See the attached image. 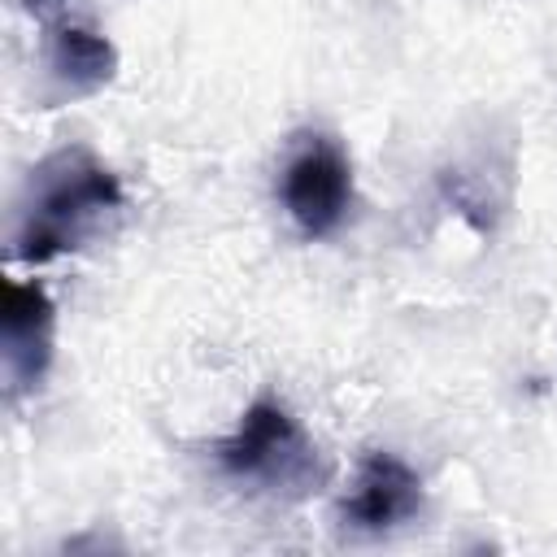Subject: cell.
I'll return each instance as SVG.
<instances>
[{"label": "cell", "instance_id": "cell-1", "mask_svg": "<svg viewBox=\"0 0 557 557\" xmlns=\"http://www.w3.org/2000/svg\"><path fill=\"white\" fill-rule=\"evenodd\" d=\"M117 200H122V187L100 165H78L70 174H61L57 183H48L39 209L30 213V222L17 239V252L26 261H44V257L70 248L78 235V222L100 213V209H113Z\"/></svg>", "mask_w": 557, "mask_h": 557}, {"label": "cell", "instance_id": "cell-2", "mask_svg": "<svg viewBox=\"0 0 557 557\" xmlns=\"http://www.w3.org/2000/svg\"><path fill=\"white\" fill-rule=\"evenodd\" d=\"M278 191H283L292 222L305 235H326L339 226V218L348 209V191H352L348 161L331 144H313L287 161Z\"/></svg>", "mask_w": 557, "mask_h": 557}, {"label": "cell", "instance_id": "cell-3", "mask_svg": "<svg viewBox=\"0 0 557 557\" xmlns=\"http://www.w3.org/2000/svg\"><path fill=\"white\" fill-rule=\"evenodd\" d=\"M418 509V479L405 461H396L392 453H370L357 470L352 496L344 500V518L361 531H383L396 527L400 518H409Z\"/></svg>", "mask_w": 557, "mask_h": 557}, {"label": "cell", "instance_id": "cell-4", "mask_svg": "<svg viewBox=\"0 0 557 557\" xmlns=\"http://www.w3.org/2000/svg\"><path fill=\"white\" fill-rule=\"evenodd\" d=\"M218 457L231 474H270L274 466L300 457V431L278 400H257Z\"/></svg>", "mask_w": 557, "mask_h": 557}, {"label": "cell", "instance_id": "cell-5", "mask_svg": "<svg viewBox=\"0 0 557 557\" xmlns=\"http://www.w3.org/2000/svg\"><path fill=\"white\" fill-rule=\"evenodd\" d=\"M48 326H52V305L35 283H9L4 287V348H9V370L17 379H35L44 357H48Z\"/></svg>", "mask_w": 557, "mask_h": 557}, {"label": "cell", "instance_id": "cell-6", "mask_svg": "<svg viewBox=\"0 0 557 557\" xmlns=\"http://www.w3.org/2000/svg\"><path fill=\"white\" fill-rule=\"evenodd\" d=\"M52 70L70 87H100L113 74V48L83 26H65L52 44Z\"/></svg>", "mask_w": 557, "mask_h": 557}]
</instances>
